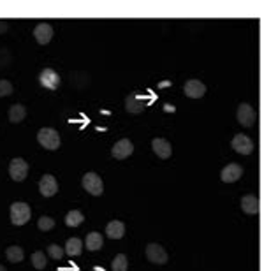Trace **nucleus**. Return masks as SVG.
<instances>
[{
    "instance_id": "nucleus-1",
    "label": "nucleus",
    "mask_w": 278,
    "mask_h": 271,
    "mask_svg": "<svg viewBox=\"0 0 278 271\" xmlns=\"http://www.w3.org/2000/svg\"><path fill=\"white\" fill-rule=\"evenodd\" d=\"M37 141L42 148H46V150H58L60 148V136L56 132L55 129H51V127H44L37 132Z\"/></svg>"
},
{
    "instance_id": "nucleus-2",
    "label": "nucleus",
    "mask_w": 278,
    "mask_h": 271,
    "mask_svg": "<svg viewBox=\"0 0 278 271\" xmlns=\"http://www.w3.org/2000/svg\"><path fill=\"white\" fill-rule=\"evenodd\" d=\"M32 217V212H30V206L27 202H13L11 204V222L14 225H25Z\"/></svg>"
},
{
    "instance_id": "nucleus-3",
    "label": "nucleus",
    "mask_w": 278,
    "mask_h": 271,
    "mask_svg": "<svg viewBox=\"0 0 278 271\" xmlns=\"http://www.w3.org/2000/svg\"><path fill=\"white\" fill-rule=\"evenodd\" d=\"M81 185H83V189L88 194H92V196H101V194L104 192V183H102L101 176H99L97 173H93V171H90V173H87V175L83 176Z\"/></svg>"
},
{
    "instance_id": "nucleus-4",
    "label": "nucleus",
    "mask_w": 278,
    "mask_h": 271,
    "mask_svg": "<svg viewBox=\"0 0 278 271\" xmlns=\"http://www.w3.org/2000/svg\"><path fill=\"white\" fill-rule=\"evenodd\" d=\"M231 146L234 152L241 153V155H250L254 152V141L245 134H236L231 141Z\"/></svg>"
},
{
    "instance_id": "nucleus-5",
    "label": "nucleus",
    "mask_w": 278,
    "mask_h": 271,
    "mask_svg": "<svg viewBox=\"0 0 278 271\" xmlns=\"http://www.w3.org/2000/svg\"><path fill=\"white\" fill-rule=\"evenodd\" d=\"M9 175L14 181H23L28 176V164L21 159V157H16L13 159L9 164Z\"/></svg>"
},
{
    "instance_id": "nucleus-6",
    "label": "nucleus",
    "mask_w": 278,
    "mask_h": 271,
    "mask_svg": "<svg viewBox=\"0 0 278 271\" xmlns=\"http://www.w3.org/2000/svg\"><path fill=\"white\" fill-rule=\"evenodd\" d=\"M146 257H148V261L153 262V264H166V262L169 261L167 252L164 250L162 245H158V243L146 245Z\"/></svg>"
},
{
    "instance_id": "nucleus-7",
    "label": "nucleus",
    "mask_w": 278,
    "mask_h": 271,
    "mask_svg": "<svg viewBox=\"0 0 278 271\" xmlns=\"http://www.w3.org/2000/svg\"><path fill=\"white\" fill-rule=\"evenodd\" d=\"M39 83L42 87L48 88V90H56L58 85H60V74L53 69H42L41 74H39Z\"/></svg>"
},
{
    "instance_id": "nucleus-8",
    "label": "nucleus",
    "mask_w": 278,
    "mask_h": 271,
    "mask_svg": "<svg viewBox=\"0 0 278 271\" xmlns=\"http://www.w3.org/2000/svg\"><path fill=\"white\" fill-rule=\"evenodd\" d=\"M39 192L44 196V198H53L56 192H58V183L53 175H44L39 180Z\"/></svg>"
},
{
    "instance_id": "nucleus-9",
    "label": "nucleus",
    "mask_w": 278,
    "mask_h": 271,
    "mask_svg": "<svg viewBox=\"0 0 278 271\" xmlns=\"http://www.w3.org/2000/svg\"><path fill=\"white\" fill-rule=\"evenodd\" d=\"M183 92L190 99H201L206 93V85L203 81H199V79H189L183 85Z\"/></svg>"
},
{
    "instance_id": "nucleus-10",
    "label": "nucleus",
    "mask_w": 278,
    "mask_h": 271,
    "mask_svg": "<svg viewBox=\"0 0 278 271\" xmlns=\"http://www.w3.org/2000/svg\"><path fill=\"white\" fill-rule=\"evenodd\" d=\"M132 152H134L132 141H130V139H120V141L113 146L111 155L115 157L116 161H123V159H127L129 155H132Z\"/></svg>"
},
{
    "instance_id": "nucleus-11",
    "label": "nucleus",
    "mask_w": 278,
    "mask_h": 271,
    "mask_svg": "<svg viewBox=\"0 0 278 271\" xmlns=\"http://www.w3.org/2000/svg\"><path fill=\"white\" fill-rule=\"evenodd\" d=\"M241 176H243V167L240 164H234V162L226 165L222 173H220V178H222L224 183H234Z\"/></svg>"
},
{
    "instance_id": "nucleus-12",
    "label": "nucleus",
    "mask_w": 278,
    "mask_h": 271,
    "mask_svg": "<svg viewBox=\"0 0 278 271\" xmlns=\"http://www.w3.org/2000/svg\"><path fill=\"white\" fill-rule=\"evenodd\" d=\"M236 118L243 127H252L255 124V111L248 104H240L236 111Z\"/></svg>"
},
{
    "instance_id": "nucleus-13",
    "label": "nucleus",
    "mask_w": 278,
    "mask_h": 271,
    "mask_svg": "<svg viewBox=\"0 0 278 271\" xmlns=\"http://www.w3.org/2000/svg\"><path fill=\"white\" fill-rule=\"evenodd\" d=\"M152 150L155 153H157V157L158 159H169L171 157V153H173V146H171V143L167 141V139H164V138H155L152 141Z\"/></svg>"
},
{
    "instance_id": "nucleus-14",
    "label": "nucleus",
    "mask_w": 278,
    "mask_h": 271,
    "mask_svg": "<svg viewBox=\"0 0 278 271\" xmlns=\"http://www.w3.org/2000/svg\"><path fill=\"white\" fill-rule=\"evenodd\" d=\"M125 109L132 115H139L146 109V101L139 97V93H130L125 99Z\"/></svg>"
},
{
    "instance_id": "nucleus-15",
    "label": "nucleus",
    "mask_w": 278,
    "mask_h": 271,
    "mask_svg": "<svg viewBox=\"0 0 278 271\" xmlns=\"http://www.w3.org/2000/svg\"><path fill=\"white\" fill-rule=\"evenodd\" d=\"M34 37L41 46H46L48 42L53 39V28H51L50 23H39L34 28Z\"/></svg>"
},
{
    "instance_id": "nucleus-16",
    "label": "nucleus",
    "mask_w": 278,
    "mask_h": 271,
    "mask_svg": "<svg viewBox=\"0 0 278 271\" xmlns=\"http://www.w3.org/2000/svg\"><path fill=\"white\" fill-rule=\"evenodd\" d=\"M241 210L246 215H257L259 213V198L254 194H246L241 198Z\"/></svg>"
},
{
    "instance_id": "nucleus-17",
    "label": "nucleus",
    "mask_w": 278,
    "mask_h": 271,
    "mask_svg": "<svg viewBox=\"0 0 278 271\" xmlns=\"http://www.w3.org/2000/svg\"><path fill=\"white\" fill-rule=\"evenodd\" d=\"M106 235L111 239H120L125 235V224L120 220H111L106 225Z\"/></svg>"
},
{
    "instance_id": "nucleus-18",
    "label": "nucleus",
    "mask_w": 278,
    "mask_h": 271,
    "mask_svg": "<svg viewBox=\"0 0 278 271\" xmlns=\"http://www.w3.org/2000/svg\"><path fill=\"white\" fill-rule=\"evenodd\" d=\"M27 116V108L23 104H13L9 109V122L11 124H19Z\"/></svg>"
},
{
    "instance_id": "nucleus-19",
    "label": "nucleus",
    "mask_w": 278,
    "mask_h": 271,
    "mask_svg": "<svg viewBox=\"0 0 278 271\" xmlns=\"http://www.w3.org/2000/svg\"><path fill=\"white\" fill-rule=\"evenodd\" d=\"M65 252H67V255H70V257L79 255V253L83 252V241L79 238H69L67 243H65Z\"/></svg>"
},
{
    "instance_id": "nucleus-20",
    "label": "nucleus",
    "mask_w": 278,
    "mask_h": 271,
    "mask_svg": "<svg viewBox=\"0 0 278 271\" xmlns=\"http://www.w3.org/2000/svg\"><path fill=\"white\" fill-rule=\"evenodd\" d=\"M102 245H104V239H102V236L99 233H88L87 235V250L97 252V250L102 248Z\"/></svg>"
},
{
    "instance_id": "nucleus-21",
    "label": "nucleus",
    "mask_w": 278,
    "mask_h": 271,
    "mask_svg": "<svg viewBox=\"0 0 278 271\" xmlns=\"http://www.w3.org/2000/svg\"><path fill=\"white\" fill-rule=\"evenodd\" d=\"M85 220V215L79 210H70L67 215H65V225L67 227H78V225H81Z\"/></svg>"
},
{
    "instance_id": "nucleus-22",
    "label": "nucleus",
    "mask_w": 278,
    "mask_h": 271,
    "mask_svg": "<svg viewBox=\"0 0 278 271\" xmlns=\"http://www.w3.org/2000/svg\"><path fill=\"white\" fill-rule=\"evenodd\" d=\"M5 257L9 259L11 262H14V264H16V262H21V261H23V257H25L23 248L13 245V247H9L7 250H5Z\"/></svg>"
},
{
    "instance_id": "nucleus-23",
    "label": "nucleus",
    "mask_w": 278,
    "mask_h": 271,
    "mask_svg": "<svg viewBox=\"0 0 278 271\" xmlns=\"http://www.w3.org/2000/svg\"><path fill=\"white\" fill-rule=\"evenodd\" d=\"M127 266H129V261H127L125 253H118L115 259H113V271H127Z\"/></svg>"
},
{
    "instance_id": "nucleus-24",
    "label": "nucleus",
    "mask_w": 278,
    "mask_h": 271,
    "mask_svg": "<svg viewBox=\"0 0 278 271\" xmlns=\"http://www.w3.org/2000/svg\"><path fill=\"white\" fill-rule=\"evenodd\" d=\"M32 264L35 270H44L48 264V259L44 257V252H41V250H37V252L32 253Z\"/></svg>"
},
{
    "instance_id": "nucleus-25",
    "label": "nucleus",
    "mask_w": 278,
    "mask_h": 271,
    "mask_svg": "<svg viewBox=\"0 0 278 271\" xmlns=\"http://www.w3.org/2000/svg\"><path fill=\"white\" fill-rule=\"evenodd\" d=\"M37 227L42 231V233H48V231H51L55 227V220H53L51 217H41L37 222Z\"/></svg>"
},
{
    "instance_id": "nucleus-26",
    "label": "nucleus",
    "mask_w": 278,
    "mask_h": 271,
    "mask_svg": "<svg viewBox=\"0 0 278 271\" xmlns=\"http://www.w3.org/2000/svg\"><path fill=\"white\" fill-rule=\"evenodd\" d=\"M14 92L13 83L7 81V79H0V97H7Z\"/></svg>"
},
{
    "instance_id": "nucleus-27",
    "label": "nucleus",
    "mask_w": 278,
    "mask_h": 271,
    "mask_svg": "<svg viewBox=\"0 0 278 271\" xmlns=\"http://www.w3.org/2000/svg\"><path fill=\"white\" fill-rule=\"evenodd\" d=\"M48 255H50L51 259H62V255H64V248L58 247V245H50L48 247Z\"/></svg>"
},
{
    "instance_id": "nucleus-28",
    "label": "nucleus",
    "mask_w": 278,
    "mask_h": 271,
    "mask_svg": "<svg viewBox=\"0 0 278 271\" xmlns=\"http://www.w3.org/2000/svg\"><path fill=\"white\" fill-rule=\"evenodd\" d=\"M7 28H9L7 21H0V34H5L7 32Z\"/></svg>"
},
{
    "instance_id": "nucleus-29",
    "label": "nucleus",
    "mask_w": 278,
    "mask_h": 271,
    "mask_svg": "<svg viewBox=\"0 0 278 271\" xmlns=\"http://www.w3.org/2000/svg\"><path fill=\"white\" fill-rule=\"evenodd\" d=\"M0 271H7V270H5V268L2 266V264H0Z\"/></svg>"
}]
</instances>
